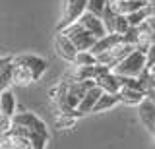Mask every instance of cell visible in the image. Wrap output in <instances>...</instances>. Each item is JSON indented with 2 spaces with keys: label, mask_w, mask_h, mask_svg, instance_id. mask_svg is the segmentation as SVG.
Returning a JSON list of instances; mask_svg holds the SVG:
<instances>
[{
  "label": "cell",
  "mask_w": 155,
  "mask_h": 149,
  "mask_svg": "<svg viewBox=\"0 0 155 149\" xmlns=\"http://www.w3.org/2000/svg\"><path fill=\"white\" fill-rule=\"evenodd\" d=\"M143 70H145V52L138 49H134L124 60H120L113 68L116 76H130V78H138Z\"/></svg>",
  "instance_id": "6da1fadb"
},
{
  "label": "cell",
  "mask_w": 155,
  "mask_h": 149,
  "mask_svg": "<svg viewBox=\"0 0 155 149\" xmlns=\"http://www.w3.org/2000/svg\"><path fill=\"white\" fill-rule=\"evenodd\" d=\"M60 31L64 33L72 43H74V47L78 50H91V47H93L95 41H97L95 37L85 29V27H81L80 21L70 23V25H66L64 29H60Z\"/></svg>",
  "instance_id": "7a4b0ae2"
},
{
  "label": "cell",
  "mask_w": 155,
  "mask_h": 149,
  "mask_svg": "<svg viewBox=\"0 0 155 149\" xmlns=\"http://www.w3.org/2000/svg\"><path fill=\"white\" fill-rule=\"evenodd\" d=\"M12 120H14V126L25 128L29 132H37V134H43V136L51 138V132H48L47 124L43 122L35 112H29V110H25V112H16L12 116Z\"/></svg>",
  "instance_id": "3957f363"
},
{
  "label": "cell",
  "mask_w": 155,
  "mask_h": 149,
  "mask_svg": "<svg viewBox=\"0 0 155 149\" xmlns=\"http://www.w3.org/2000/svg\"><path fill=\"white\" fill-rule=\"evenodd\" d=\"M134 49H136V47L128 45V43H124V41H120V43H116V45H114L110 50L103 52V54H97V62H99V64L109 66V68L113 70L114 66L118 64L120 60H124V58H126V56H128Z\"/></svg>",
  "instance_id": "277c9868"
},
{
  "label": "cell",
  "mask_w": 155,
  "mask_h": 149,
  "mask_svg": "<svg viewBox=\"0 0 155 149\" xmlns=\"http://www.w3.org/2000/svg\"><path fill=\"white\" fill-rule=\"evenodd\" d=\"M87 10V0H70V2H64V14H62L60 21H58L56 31L64 29L66 25L74 23L80 20V16Z\"/></svg>",
  "instance_id": "5b68a950"
},
{
  "label": "cell",
  "mask_w": 155,
  "mask_h": 149,
  "mask_svg": "<svg viewBox=\"0 0 155 149\" xmlns=\"http://www.w3.org/2000/svg\"><path fill=\"white\" fill-rule=\"evenodd\" d=\"M14 62L25 64L27 68L33 72L35 81H39L43 78V74L47 72V60L41 58V56H35V54H16V56H14Z\"/></svg>",
  "instance_id": "8992f818"
},
{
  "label": "cell",
  "mask_w": 155,
  "mask_h": 149,
  "mask_svg": "<svg viewBox=\"0 0 155 149\" xmlns=\"http://www.w3.org/2000/svg\"><path fill=\"white\" fill-rule=\"evenodd\" d=\"M54 50L62 60L70 62V64L74 62L76 54H78V49L74 47V43L68 39L62 31H56V35H54Z\"/></svg>",
  "instance_id": "52a82bcc"
},
{
  "label": "cell",
  "mask_w": 155,
  "mask_h": 149,
  "mask_svg": "<svg viewBox=\"0 0 155 149\" xmlns=\"http://www.w3.org/2000/svg\"><path fill=\"white\" fill-rule=\"evenodd\" d=\"M81 23V27H85L87 31L91 33V35L95 37V39H101V37L107 35V29H105V23L103 20H101L99 16H95V14L91 12H84L80 16V20H78Z\"/></svg>",
  "instance_id": "ba28073f"
},
{
  "label": "cell",
  "mask_w": 155,
  "mask_h": 149,
  "mask_svg": "<svg viewBox=\"0 0 155 149\" xmlns=\"http://www.w3.org/2000/svg\"><path fill=\"white\" fill-rule=\"evenodd\" d=\"M138 114H140V120L143 122V126L155 136V101L145 97L138 105Z\"/></svg>",
  "instance_id": "9c48e42d"
},
{
  "label": "cell",
  "mask_w": 155,
  "mask_h": 149,
  "mask_svg": "<svg viewBox=\"0 0 155 149\" xmlns=\"http://www.w3.org/2000/svg\"><path fill=\"white\" fill-rule=\"evenodd\" d=\"M35 78H33V72L27 68L25 64H19V62L12 60V85H19V87H27L31 85Z\"/></svg>",
  "instance_id": "30bf717a"
},
{
  "label": "cell",
  "mask_w": 155,
  "mask_h": 149,
  "mask_svg": "<svg viewBox=\"0 0 155 149\" xmlns=\"http://www.w3.org/2000/svg\"><path fill=\"white\" fill-rule=\"evenodd\" d=\"M103 95V89L101 87H97V83L91 87L87 93L84 95V99H81V103L78 105V116H84V114H89V112H93V107H95V103L99 101V97Z\"/></svg>",
  "instance_id": "8fae6325"
},
{
  "label": "cell",
  "mask_w": 155,
  "mask_h": 149,
  "mask_svg": "<svg viewBox=\"0 0 155 149\" xmlns=\"http://www.w3.org/2000/svg\"><path fill=\"white\" fill-rule=\"evenodd\" d=\"M109 2V0H107ZM109 6L113 8L114 14H122V16H128L136 10H142V8L147 6V0H113L109 2Z\"/></svg>",
  "instance_id": "7c38bea8"
},
{
  "label": "cell",
  "mask_w": 155,
  "mask_h": 149,
  "mask_svg": "<svg viewBox=\"0 0 155 149\" xmlns=\"http://www.w3.org/2000/svg\"><path fill=\"white\" fill-rule=\"evenodd\" d=\"M155 43V31L147 25V20H145L142 25L138 27V43H136V49L147 52V49Z\"/></svg>",
  "instance_id": "4fadbf2b"
},
{
  "label": "cell",
  "mask_w": 155,
  "mask_h": 149,
  "mask_svg": "<svg viewBox=\"0 0 155 149\" xmlns=\"http://www.w3.org/2000/svg\"><path fill=\"white\" fill-rule=\"evenodd\" d=\"M122 41V35H118V33H107L105 37H101V39L95 41V45L91 47V52L97 56V54H103V52L110 50L116 43Z\"/></svg>",
  "instance_id": "5bb4252c"
},
{
  "label": "cell",
  "mask_w": 155,
  "mask_h": 149,
  "mask_svg": "<svg viewBox=\"0 0 155 149\" xmlns=\"http://www.w3.org/2000/svg\"><path fill=\"white\" fill-rule=\"evenodd\" d=\"M95 83H97V87L103 89V93H118L120 91V81H118V76L114 72H109V74L97 78Z\"/></svg>",
  "instance_id": "9a60e30c"
},
{
  "label": "cell",
  "mask_w": 155,
  "mask_h": 149,
  "mask_svg": "<svg viewBox=\"0 0 155 149\" xmlns=\"http://www.w3.org/2000/svg\"><path fill=\"white\" fill-rule=\"evenodd\" d=\"M118 99H120V103H124V105L138 107V105L145 99V93L143 91H138V89H130V87H120Z\"/></svg>",
  "instance_id": "2e32d148"
},
{
  "label": "cell",
  "mask_w": 155,
  "mask_h": 149,
  "mask_svg": "<svg viewBox=\"0 0 155 149\" xmlns=\"http://www.w3.org/2000/svg\"><path fill=\"white\" fill-rule=\"evenodd\" d=\"M0 112L8 114V116L16 114V97L10 89H4L0 93Z\"/></svg>",
  "instance_id": "e0dca14e"
},
{
  "label": "cell",
  "mask_w": 155,
  "mask_h": 149,
  "mask_svg": "<svg viewBox=\"0 0 155 149\" xmlns=\"http://www.w3.org/2000/svg\"><path fill=\"white\" fill-rule=\"evenodd\" d=\"M118 103H120L118 93H103V95L99 97V101L95 103L93 112H103V110H109V109L116 107Z\"/></svg>",
  "instance_id": "ac0fdd59"
},
{
  "label": "cell",
  "mask_w": 155,
  "mask_h": 149,
  "mask_svg": "<svg viewBox=\"0 0 155 149\" xmlns=\"http://www.w3.org/2000/svg\"><path fill=\"white\" fill-rule=\"evenodd\" d=\"M72 64L74 66H93V64H97V56L91 50H78Z\"/></svg>",
  "instance_id": "d6986e66"
},
{
  "label": "cell",
  "mask_w": 155,
  "mask_h": 149,
  "mask_svg": "<svg viewBox=\"0 0 155 149\" xmlns=\"http://www.w3.org/2000/svg\"><path fill=\"white\" fill-rule=\"evenodd\" d=\"M128 23H130V27H140L142 23L149 18V12H147V8H142V10H136L132 14H128Z\"/></svg>",
  "instance_id": "ffe728a7"
},
{
  "label": "cell",
  "mask_w": 155,
  "mask_h": 149,
  "mask_svg": "<svg viewBox=\"0 0 155 149\" xmlns=\"http://www.w3.org/2000/svg\"><path fill=\"white\" fill-rule=\"evenodd\" d=\"M78 116L76 114H66V112H58L56 114V128L64 130V128H72L76 124Z\"/></svg>",
  "instance_id": "44dd1931"
},
{
  "label": "cell",
  "mask_w": 155,
  "mask_h": 149,
  "mask_svg": "<svg viewBox=\"0 0 155 149\" xmlns=\"http://www.w3.org/2000/svg\"><path fill=\"white\" fill-rule=\"evenodd\" d=\"M107 0H87V10L85 12H91V14H95V16H103V12H105V8H107Z\"/></svg>",
  "instance_id": "7402d4cb"
},
{
  "label": "cell",
  "mask_w": 155,
  "mask_h": 149,
  "mask_svg": "<svg viewBox=\"0 0 155 149\" xmlns=\"http://www.w3.org/2000/svg\"><path fill=\"white\" fill-rule=\"evenodd\" d=\"M128 29H130L128 18L122 16V14H116V20H114V33H118V35H124Z\"/></svg>",
  "instance_id": "603a6c76"
},
{
  "label": "cell",
  "mask_w": 155,
  "mask_h": 149,
  "mask_svg": "<svg viewBox=\"0 0 155 149\" xmlns=\"http://www.w3.org/2000/svg\"><path fill=\"white\" fill-rule=\"evenodd\" d=\"M12 128H14V120H12V116H8V114L0 112V136H2V134H8Z\"/></svg>",
  "instance_id": "cb8c5ba5"
},
{
  "label": "cell",
  "mask_w": 155,
  "mask_h": 149,
  "mask_svg": "<svg viewBox=\"0 0 155 149\" xmlns=\"http://www.w3.org/2000/svg\"><path fill=\"white\" fill-rule=\"evenodd\" d=\"M122 41L128 43V45H132V47H136V43H138V27H130V29L122 35Z\"/></svg>",
  "instance_id": "d4e9b609"
},
{
  "label": "cell",
  "mask_w": 155,
  "mask_h": 149,
  "mask_svg": "<svg viewBox=\"0 0 155 149\" xmlns=\"http://www.w3.org/2000/svg\"><path fill=\"white\" fill-rule=\"evenodd\" d=\"M155 66V43L145 52V68H153Z\"/></svg>",
  "instance_id": "484cf974"
},
{
  "label": "cell",
  "mask_w": 155,
  "mask_h": 149,
  "mask_svg": "<svg viewBox=\"0 0 155 149\" xmlns=\"http://www.w3.org/2000/svg\"><path fill=\"white\" fill-rule=\"evenodd\" d=\"M147 25L155 31V16H149V18H147Z\"/></svg>",
  "instance_id": "4316f807"
},
{
  "label": "cell",
  "mask_w": 155,
  "mask_h": 149,
  "mask_svg": "<svg viewBox=\"0 0 155 149\" xmlns=\"http://www.w3.org/2000/svg\"><path fill=\"white\" fill-rule=\"evenodd\" d=\"M149 70H153V72H155V66H153V68H149Z\"/></svg>",
  "instance_id": "83f0119b"
}]
</instances>
